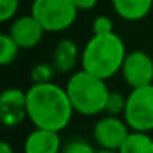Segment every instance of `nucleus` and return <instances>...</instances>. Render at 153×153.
Listing matches in <instances>:
<instances>
[{
  "mask_svg": "<svg viewBox=\"0 0 153 153\" xmlns=\"http://www.w3.org/2000/svg\"><path fill=\"white\" fill-rule=\"evenodd\" d=\"M28 119L35 128H46L61 132L69 125L73 119V104L66 92V87L58 84H31L27 91Z\"/></svg>",
  "mask_w": 153,
  "mask_h": 153,
  "instance_id": "f257e3e1",
  "label": "nucleus"
},
{
  "mask_svg": "<svg viewBox=\"0 0 153 153\" xmlns=\"http://www.w3.org/2000/svg\"><path fill=\"white\" fill-rule=\"evenodd\" d=\"M125 56V43L115 31L92 35L81 51V69L107 81L122 69Z\"/></svg>",
  "mask_w": 153,
  "mask_h": 153,
  "instance_id": "f03ea898",
  "label": "nucleus"
},
{
  "mask_svg": "<svg viewBox=\"0 0 153 153\" xmlns=\"http://www.w3.org/2000/svg\"><path fill=\"white\" fill-rule=\"evenodd\" d=\"M66 92L71 99L74 112L86 117H92L105 110L110 91L105 84V79H100L81 69L73 73L68 79Z\"/></svg>",
  "mask_w": 153,
  "mask_h": 153,
  "instance_id": "7ed1b4c3",
  "label": "nucleus"
},
{
  "mask_svg": "<svg viewBox=\"0 0 153 153\" xmlns=\"http://www.w3.org/2000/svg\"><path fill=\"white\" fill-rule=\"evenodd\" d=\"M30 13L40 22L46 33H59L73 27L79 10L73 0H33Z\"/></svg>",
  "mask_w": 153,
  "mask_h": 153,
  "instance_id": "20e7f679",
  "label": "nucleus"
},
{
  "mask_svg": "<svg viewBox=\"0 0 153 153\" xmlns=\"http://www.w3.org/2000/svg\"><path fill=\"white\" fill-rule=\"evenodd\" d=\"M123 119L130 130L152 132L153 130V84L133 87L127 96Z\"/></svg>",
  "mask_w": 153,
  "mask_h": 153,
  "instance_id": "39448f33",
  "label": "nucleus"
},
{
  "mask_svg": "<svg viewBox=\"0 0 153 153\" xmlns=\"http://www.w3.org/2000/svg\"><path fill=\"white\" fill-rule=\"evenodd\" d=\"M130 127L125 122V119H120L119 115L100 117L94 123L92 137L99 148L102 150H120L127 137L130 135Z\"/></svg>",
  "mask_w": 153,
  "mask_h": 153,
  "instance_id": "423d86ee",
  "label": "nucleus"
},
{
  "mask_svg": "<svg viewBox=\"0 0 153 153\" xmlns=\"http://www.w3.org/2000/svg\"><path fill=\"white\" fill-rule=\"evenodd\" d=\"M120 73H122V77L127 82V86H130V89L153 84L152 56L142 50H135L132 53H127Z\"/></svg>",
  "mask_w": 153,
  "mask_h": 153,
  "instance_id": "0eeeda50",
  "label": "nucleus"
},
{
  "mask_svg": "<svg viewBox=\"0 0 153 153\" xmlns=\"http://www.w3.org/2000/svg\"><path fill=\"white\" fill-rule=\"evenodd\" d=\"M0 117L5 127H17L28 117L27 92L18 87H8L0 96Z\"/></svg>",
  "mask_w": 153,
  "mask_h": 153,
  "instance_id": "6e6552de",
  "label": "nucleus"
},
{
  "mask_svg": "<svg viewBox=\"0 0 153 153\" xmlns=\"http://www.w3.org/2000/svg\"><path fill=\"white\" fill-rule=\"evenodd\" d=\"M8 33L17 41V45L22 50H31V48L40 45V41L43 40V35L46 31L41 27L40 22L30 13V15H22V17L15 18L10 23Z\"/></svg>",
  "mask_w": 153,
  "mask_h": 153,
  "instance_id": "1a4fd4ad",
  "label": "nucleus"
},
{
  "mask_svg": "<svg viewBox=\"0 0 153 153\" xmlns=\"http://www.w3.org/2000/svg\"><path fill=\"white\" fill-rule=\"evenodd\" d=\"M25 153H59L61 138L59 132L46 128H35L23 142Z\"/></svg>",
  "mask_w": 153,
  "mask_h": 153,
  "instance_id": "9d476101",
  "label": "nucleus"
},
{
  "mask_svg": "<svg viewBox=\"0 0 153 153\" xmlns=\"http://www.w3.org/2000/svg\"><path fill=\"white\" fill-rule=\"evenodd\" d=\"M81 61V53L77 45L69 38H63L56 43L51 54V64L54 66L56 73L68 74L73 73L77 63Z\"/></svg>",
  "mask_w": 153,
  "mask_h": 153,
  "instance_id": "9b49d317",
  "label": "nucleus"
},
{
  "mask_svg": "<svg viewBox=\"0 0 153 153\" xmlns=\"http://www.w3.org/2000/svg\"><path fill=\"white\" fill-rule=\"evenodd\" d=\"M119 18L125 22H140L148 17L153 8V0H110Z\"/></svg>",
  "mask_w": 153,
  "mask_h": 153,
  "instance_id": "f8f14e48",
  "label": "nucleus"
},
{
  "mask_svg": "<svg viewBox=\"0 0 153 153\" xmlns=\"http://www.w3.org/2000/svg\"><path fill=\"white\" fill-rule=\"evenodd\" d=\"M119 152L120 153H153V138L148 135V132H135V130H132Z\"/></svg>",
  "mask_w": 153,
  "mask_h": 153,
  "instance_id": "ddd939ff",
  "label": "nucleus"
},
{
  "mask_svg": "<svg viewBox=\"0 0 153 153\" xmlns=\"http://www.w3.org/2000/svg\"><path fill=\"white\" fill-rule=\"evenodd\" d=\"M22 48L17 45V41L10 36V33H2L0 35V64L8 66L12 64L18 56V51Z\"/></svg>",
  "mask_w": 153,
  "mask_h": 153,
  "instance_id": "4468645a",
  "label": "nucleus"
},
{
  "mask_svg": "<svg viewBox=\"0 0 153 153\" xmlns=\"http://www.w3.org/2000/svg\"><path fill=\"white\" fill-rule=\"evenodd\" d=\"M54 69L53 64H48V63H40V64H35L31 68V82L33 84H45V82H51L54 77Z\"/></svg>",
  "mask_w": 153,
  "mask_h": 153,
  "instance_id": "2eb2a0df",
  "label": "nucleus"
},
{
  "mask_svg": "<svg viewBox=\"0 0 153 153\" xmlns=\"http://www.w3.org/2000/svg\"><path fill=\"white\" fill-rule=\"evenodd\" d=\"M125 105H127V97L123 94L117 92V91H110L104 112L109 114V115H123Z\"/></svg>",
  "mask_w": 153,
  "mask_h": 153,
  "instance_id": "dca6fc26",
  "label": "nucleus"
},
{
  "mask_svg": "<svg viewBox=\"0 0 153 153\" xmlns=\"http://www.w3.org/2000/svg\"><path fill=\"white\" fill-rule=\"evenodd\" d=\"M20 8V0H0V22H10Z\"/></svg>",
  "mask_w": 153,
  "mask_h": 153,
  "instance_id": "f3484780",
  "label": "nucleus"
},
{
  "mask_svg": "<svg viewBox=\"0 0 153 153\" xmlns=\"http://www.w3.org/2000/svg\"><path fill=\"white\" fill-rule=\"evenodd\" d=\"M114 31V22L107 15H99L92 22V35H107Z\"/></svg>",
  "mask_w": 153,
  "mask_h": 153,
  "instance_id": "a211bd4d",
  "label": "nucleus"
},
{
  "mask_svg": "<svg viewBox=\"0 0 153 153\" xmlns=\"http://www.w3.org/2000/svg\"><path fill=\"white\" fill-rule=\"evenodd\" d=\"M96 152L97 150H94L92 145L86 140H71L61 150V153H96Z\"/></svg>",
  "mask_w": 153,
  "mask_h": 153,
  "instance_id": "6ab92c4d",
  "label": "nucleus"
},
{
  "mask_svg": "<svg viewBox=\"0 0 153 153\" xmlns=\"http://www.w3.org/2000/svg\"><path fill=\"white\" fill-rule=\"evenodd\" d=\"M99 0H73V4L76 5V8L79 12H86V10H92L97 5Z\"/></svg>",
  "mask_w": 153,
  "mask_h": 153,
  "instance_id": "aec40b11",
  "label": "nucleus"
},
{
  "mask_svg": "<svg viewBox=\"0 0 153 153\" xmlns=\"http://www.w3.org/2000/svg\"><path fill=\"white\" fill-rule=\"evenodd\" d=\"M0 153H15V152H13V148L10 146L8 142H2V145H0Z\"/></svg>",
  "mask_w": 153,
  "mask_h": 153,
  "instance_id": "412c9836",
  "label": "nucleus"
},
{
  "mask_svg": "<svg viewBox=\"0 0 153 153\" xmlns=\"http://www.w3.org/2000/svg\"><path fill=\"white\" fill-rule=\"evenodd\" d=\"M96 153H120V152H119V150H102V148H100V150H97Z\"/></svg>",
  "mask_w": 153,
  "mask_h": 153,
  "instance_id": "4be33fe9",
  "label": "nucleus"
}]
</instances>
